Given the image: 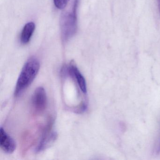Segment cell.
Returning <instances> with one entry per match:
<instances>
[{
	"instance_id": "6da1fadb",
	"label": "cell",
	"mask_w": 160,
	"mask_h": 160,
	"mask_svg": "<svg viewBox=\"0 0 160 160\" xmlns=\"http://www.w3.org/2000/svg\"><path fill=\"white\" fill-rule=\"evenodd\" d=\"M40 68L39 61L34 57L29 59L22 68L17 82L14 94L19 96L32 83Z\"/></svg>"
},
{
	"instance_id": "7a4b0ae2",
	"label": "cell",
	"mask_w": 160,
	"mask_h": 160,
	"mask_svg": "<svg viewBox=\"0 0 160 160\" xmlns=\"http://www.w3.org/2000/svg\"><path fill=\"white\" fill-rule=\"evenodd\" d=\"M78 0H73L72 7L64 12L60 20L61 36L63 42L69 41L77 30V9Z\"/></svg>"
},
{
	"instance_id": "3957f363",
	"label": "cell",
	"mask_w": 160,
	"mask_h": 160,
	"mask_svg": "<svg viewBox=\"0 0 160 160\" xmlns=\"http://www.w3.org/2000/svg\"><path fill=\"white\" fill-rule=\"evenodd\" d=\"M31 104L34 115H40L43 113L47 105V96L43 88L39 87L36 89L32 98Z\"/></svg>"
},
{
	"instance_id": "277c9868",
	"label": "cell",
	"mask_w": 160,
	"mask_h": 160,
	"mask_svg": "<svg viewBox=\"0 0 160 160\" xmlns=\"http://www.w3.org/2000/svg\"><path fill=\"white\" fill-rule=\"evenodd\" d=\"M52 127V122L48 123L45 130L44 133L39 145L36 148V152H40L43 151L49 146H51L58 138V134L56 132L51 131Z\"/></svg>"
},
{
	"instance_id": "5b68a950",
	"label": "cell",
	"mask_w": 160,
	"mask_h": 160,
	"mask_svg": "<svg viewBox=\"0 0 160 160\" xmlns=\"http://www.w3.org/2000/svg\"><path fill=\"white\" fill-rule=\"evenodd\" d=\"M0 146L7 153H12L15 150L16 144L15 140L1 127L0 129Z\"/></svg>"
},
{
	"instance_id": "8992f818",
	"label": "cell",
	"mask_w": 160,
	"mask_h": 160,
	"mask_svg": "<svg viewBox=\"0 0 160 160\" xmlns=\"http://www.w3.org/2000/svg\"><path fill=\"white\" fill-rule=\"evenodd\" d=\"M68 69L69 73L75 78L82 92L84 94H86L87 93V87L86 80L78 68L73 63H71Z\"/></svg>"
},
{
	"instance_id": "52a82bcc",
	"label": "cell",
	"mask_w": 160,
	"mask_h": 160,
	"mask_svg": "<svg viewBox=\"0 0 160 160\" xmlns=\"http://www.w3.org/2000/svg\"><path fill=\"white\" fill-rule=\"evenodd\" d=\"M35 28V24L33 22H29L25 25L20 35V42L23 44H26L30 42Z\"/></svg>"
},
{
	"instance_id": "ba28073f",
	"label": "cell",
	"mask_w": 160,
	"mask_h": 160,
	"mask_svg": "<svg viewBox=\"0 0 160 160\" xmlns=\"http://www.w3.org/2000/svg\"><path fill=\"white\" fill-rule=\"evenodd\" d=\"M69 0H54V4L59 9H62L66 7Z\"/></svg>"
},
{
	"instance_id": "9c48e42d",
	"label": "cell",
	"mask_w": 160,
	"mask_h": 160,
	"mask_svg": "<svg viewBox=\"0 0 160 160\" xmlns=\"http://www.w3.org/2000/svg\"><path fill=\"white\" fill-rule=\"evenodd\" d=\"M157 5H158V11L160 15V0H157Z\"/></svg>"
}]
</instances>
